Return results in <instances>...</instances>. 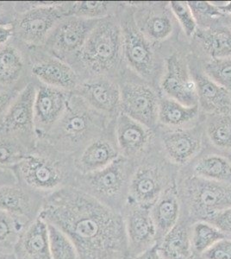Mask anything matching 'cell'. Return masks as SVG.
<instances>
[{"label":"cell","mask_w":231,"mask_h":259,"mask_svg":"<svg viewBox=\"0 0 231 259\" xmlns=\"http://www.w3.org/2000/svg\"><path fill=\"white\" fill-rule=\"evenodd\" d=\"M115 138L120 156L135 162L152 138L151 129L120 112L115 118Z\"/></svg>","instance_id":"21"},{"label":"cell","mask_w":231,"mask_h":259,"mask_svg":"<svg viewBox=\"0 0 231 259\" xmlns=\"http://www.w3.org/2000/svg\"><path fill=\"white\" fill-rule=\"evenodd\" d=\"M18 183V178L12 168H0V189Z\"/></svg>","instance_id":"44"},{"label":"cell","mask_w":231,"mask_h":259,"mask_svg":"<svg viewBox=\"0 0 231 259\" xmlns=\"http://www.w3.org/2000/svg\"><path fill=\"white\" fill-rule=\"evenodd\" d=\"M162 145L170 162L183 166L199 154L202 142L198 133L177 130L163 134Z\"/></svg>","instance_id":"24"},{"label":"cell","mask_w":231,"mask_h":259,"mask_svg":"<svg viewBox=\"0 0 231 259\" xmlns=\"http://www.w3.org/2000/svg\"><path fill=\"white\" fill-rule=\"evenodd\" d=\"M191 226L190 221L181 214L175 227L156 244L162 258H194L191 243Z\"/></svg>","instance_id":"25"},{"label":"cell","mask_w":231,"mask_h":259,"mask_svg":"<svg viewBox=\"0 0 231 259\" xmlns=\"http://www.w3.org/2000/svg\"><path fill=\"white\" fill-rule=\"evenodd\" d=\"M134 18L141 32L150 41H165L173 33L172 18L163 10H153L147 13L144 19L135 18V16Z\"/></svg>","instance_id":"28"},{"label":"cell","mask_w":231,"mask_h":259,"mask_svg":"<svg viewBox=\"0 0 231 259\" xmlns=\"http://www.w3.org/2000/svg\"><path fill=\"white\" fill-rule=\"evenodd\" d=\"M39 216L70 238L79 259H130L123 214L75 187L45 198Z\"/></svg>","instance_id":"1"},{"label":"cell","mask_w":231,"mask_h":259,"mask_svg":"<svg viewBox=\"0 0 231 259\" xmlns=\"http://www.w3.org/2000/svg\"><path fill=\"white\" fill-rule=\"evenodd\" d=\"M31 222L0 211V251L13 252L21 234Z\"/></svg>","instance_id":"33"},{"label":"cell","mask_w":231,"mask_h":259,"mask_svg":"<svg viewBox=\"0 0 231 259\" xmlns=\"http://www.w3.org/2000/svg\"><path fill=\"white\" fill-rule=\"evenodd\" d=\"M32 81L26 45L13 37L0 45V90L20 93Z\"/></svg>","instance_id":"15"},{"label":"cell","mask_w":231,"mask_h":259,"mask_svg":"<svg viewBox=\"0 0 231 259\" xmlns=\"http://www.w3.org/2000/svg\"><path fill=\"white\" fill-rule=\"evenodd\" d=\"M193 259H201L199 256H194V258Z\"/></svg>","instance_id":"50"},{"label":"cell","mask_w":231,"mask_h":259,"mask_svg":"<svg viewBox=\"0 0 231 259\" xmlns=\"http://www.w3.org/2000/svg\"><path fill=\"white\" fill-rule=\"evenodd\" d=\"M131 259H163L161 257V255L159 254L158 250H157V246L156 244L154 245L153 247L148 249L144 252L139 254L137 256L132 257Z\"/></svg>","instance_id":"45"},{"label":"cell","mask_w":231,"mask_h":259,"mask_svg":"<svg viewBox=\"0 0 231 259\" xmlns=\"http://www.w3.org/2000/svg\"><path fill=\"white\" fill-rule=\"evenodd\" d=\"M12 169L19 184L44 197L73 187L79 175L74 156L60 151L44 140H37L35 147Z\"/></svg>","instance_id":"3"},{"label":"cell","mask_w":231,"mask_h":259,"mask_svg":"<svg viewBox=\"0 0 231 259\" xmlns=\"http://www.w3.org/2000/svg\"><path fill=\"white\" fill-rule=\"evenodd\" d=\"M29 72L32 80L73 93L79 78L70 65L48 53L42 48H29Z\"/></svg>","instance_id":"12"},{"label":"cell","mask_w":231,"mask_h":259,"mask_svg":"<svg viewBox=\"0 0 231 259\" xmlns=\"http://www.w3.org/2000/svg\"><path fill=\"white\" fill-rule=\"evenodd\" d=\"M35 84L34 125L37 140L52 131L68 108L71 92L33 80Z\"/></svg>","instance_id":"14"},{"label":"cell","mask_w":231,"mask_h":259,"mask_svg":"<svg viewBox=\"0 0 231 259\" xmlns=\"http://www.w3.org/2000/svg\"><path fill=\"white\" fill-rule=\"evenodd\" d=\"M113 119L96 112L72 93L68 108L56 126L43 139L57 150L77 156L101 135Z\"/></svg>","instance_id":"4"},{"label":"cell","mask_w":231,"mask_h":259,"mask_svg":"<svg viewBox=\"0 0 231 259\" xmlns=\"http://www.w3.org/2000/svg\"><path fill=\"white\" fill-rule=\"evenodd\" d=\"M123 33V59L131 70L145 79H151L155 68V54L150 41L135 24L134 13L122 9L117 13Z\"/></svg>","instance_id":"8"},{"label":"cell","mask_w":231,"mask_h":259,"mask_svg":"<svg viewBox=\"0 0 231 259\" xmlns=\"http://www.w3.org/2000/svg\"><path fill=\"white\" fill-rule=\"evenodd\" d=\"M220 12L223 13H227V14H231V1H228V4L225 6H223L222 8H219Z\"/></svg>","instance_id":"48"},{"label":"cell","mask_w":231,"mask_h":259,"mask_svg":"<svg viewBox=\"0 0 231 259\" xmlns=\"http://www.w3.org/2000/svg\"><path fill=\"white\" fill-rule=\"evenodd\" d=\"M0 259H17L14 252H4L0 251Z\"/></svg>","instance_id":"47"},{"label":"cell","mask_w":231,"mask_h":259,"mask_svg":"<svg viewBox=\"0 0 231 259\" xmlns=\"http://www.w3.org/2000/svg\"><path fill=\"white\" fill-rule=\"evenodd\" d=\"M196 81L198 100L203 109L215 115L229 113L231 94L228 89L218 85L206 74H198Z\"/></svg>","instance_id":"26"},{"label":"cell","mask_w":231,"mask_h":259,"mask_svg":"<svg viewBox=\"0 0 231 259\" xmlns=\"http://www.w3.org/2000/svg\"><path fill=\"white\" fill-rule=\"evenodd\" d=\"M17 259H52L48 223L38 216L24 230L15 245Z\"/></svg>","instance_id":"23"},{"label":"cell","mask_w":231,"mask_h":259,"mask_svg":"<svg viewBox=\"0 0 231 259\" xmlns=\"http://www.w3.org/2000/svg\"><path fill=\"white\" fill-rule=\"evenodd\" d=\"M197 36L212 59L231 56V31L209 29L199 30Z\"/></svg>","instance_id":"32"},{"label":"cell","mask_w":231,"mask_h":259,"mask_svg":"<svg viewBox=\"0 0 231 259\" xmlns=\"http://www.w3.org/2000/svg\"><path fill=\"white\" fill-rule=\"evenodd\" d=\"M73 94L111 119H115L121 112L119 80L113 78L100 76L80 80Z\"/></svg>","instance_id":"16"},{"label":"cell","mask_w":231,"mask_h":259,"mask_svg":"<svg viewBox=\"0 0 231 259\" xmlns=\"http://www.w3.org/2000/svg\"><path fill=\"white\" fill-rule=\"evenodd\" d=\"M169 6L186 35L188 36L194 35L197 31V21L188 2L171 1Z\"/></svg>","instance_id":"38"},{"label":"cell","mask_w":231,"mask_h":259,"mask_svg":"<svg viewBox=\"0 0 231 259\" xmlns=\"http://www.w3.org/2000/svg\"><path fill=\"white\" fill-rule=\"evenodd\" d=\"M35 97V84L32 81L18 94L0 118L1 130L22 142L29 151L37 142L34 125Z\"/></svg>","instance_id":"10"},{"label":"cell","mask_w":231,"mask_h":259,"mask_svg":"<svg viewBox=\"0 0 231 259\" xmlns=\"http://www.w3.org/2000/svg\"><path fill=\"white\" fill-rule=\"evenodd\" d=\"M121 112L152 129L158 122V96L150 87L129 80L124 74L119 79Z\"/></svg>","instance_id":"13"},{"label":"cell","mask_w":231,"mask_h":259,"mask_svg":"<svg viewBox=\"0 0 231 259\" xmlns=\"http://www.w3.org/2000/svg\"><path fill=\"white\" fill-rule=\"evenodd\" d=\"M135 162L120 156L103 169L78 175L74 186L117 212L125 206Z\"/></svg>","instance_id":"5"},{"label":"cell","mask_w":231,"mask_h":259,"mask_svg":"<svg viewBox=\"0 0 231 259\" xmlns=\"http://www.w3.org/2000/svg\"><path fill=\"white\" fill-rule=\"evenodd\" d=\"M179 196L182 212L193 224L208 222L219 212L231 207V184L191 176L183 181Z\"/></svg>","instance_id":"6"},{"label":"cell","mask_w":231,"mask_h":259,"mask_svg":"<svg viewBox=\"0 0 231 259\" xmlns=\"http://www.w3.org/2000/svg\"><path fill=\"white\" fill-rule=\"evenodd\" d=\"M0 130H1V126H0Z\"/></svg>","instance_id":"51"},{"label":"cell","mask_w":231,"mask_h":259,"mask_svg":"<svg viewBox=\"0 0 231 259\" xmlns=\"http://www.w3.org/2000/svg\"><path fill=\"white\" fill-rule=\"evenodd\" d=\"M68 64L76 72L79 81L100 76L119 80L125 62L118 15L99 21L84 46Z\"/></svg>","instance_id":"2"},{"label":"cell","mask_w":231,"mask_h":259,"mask_svg":"<svg viewBox=\"0 0 231 259\" xmlns=\"http://www.w3.org/2000/svg\"><path fill=\"white\" fill-rule=\"evenodd\" d=\"M120 7V4L105 1L69 2V16L91 20H100L117 15Z\"/></svg>","instance_id":"30"},{"label":"cell","mask_w":231,"mask_h":259,"mask_svg":"<svg viewBox=\"0 0 231 259\" xmlns=\"http://www.w3.org/2000/svg\"><path fill=\"white\" fill-rule=\"evenodd\" d=\"M206 133L214 146L231 150V115H215L208 122Z\"/></svg>","instance_id":"35"},{"label":"cell","mask_w":231,"mask_h":259,"mask_svg":"<svg viewBox=\"0 0 231 259\" xmlns=\"http://www.w3.org/2000/svg\"><path fill=\"white\" fill-rule=\"evenodd\" d=\"M181 212V200L174 182L150 208V215L157 234V243L175 227Z\"/></svg>","instance_id":"22"},{"label":"cell","mask_w":231,"mask_h":259,"mask_svg":"<svg viewBox=\"0 0 231 259\" xmlns=\"http://www.w3.org/2000/svg\"><path fill=\"white\" fill-rule=\"evenodd\" d=\"M19 93L16 92L2 91L0 90V118L9 109L15 98Z\"/></svg>","instance_id":"43"},{"label":"cell","mask_w":231,"mask_h":259,"mask_svg":"<svg viewBox=\"0 0 231 259\" xmlns=\"http://www.w3.org/2000/svg\"><path fill=\"white\" fill-rule=\"evenodd\" d=\"M228 23H229V24H230V26H231V14H230V17H229V19H228Z\"/></svg>","instance_id":"49"},{"label":"cell","mask_w":231,"mask_h":259,"mask_svg":"<svg viewBox=\"0 0 231 259\" xmlns=\"http://www.w3.org/2000/svg\"><path fill=\"white\" fill-rule=\"evenodd\" d=\"M13 36L12 27L0 26V45L6 44Z\"/></svg>","instance_id":"46"},{"label":"cell","mask_w":231,"mask_h":259,"mask_svg":"<svg viewBox=\"0 0 231 259\" xmlns=\"http://www.w3.org/2000/svg\"><path fill=\"white\" fill-rule=\"evenodd\" d=\"M199 115V105L184 106L178 101L163 98L159 103L158 121L169 127H180L190 124Z\"/></svg>","instance_id":"27"},{"label":"cell","mask_w":231,"mask_h":259,"mask_svg":"<svg viewBox=\"0 0 231 259\" xmlns=\"http://www.w3.org/2000/svg\"><path fill=\"white\" fill-rule=\"evenodd\" d=\"M201 259H231V238L226 237L199 256Z\"/></svg>","instance_id":"39"},{"label":"cell","mask_w":231,"mask_h":259,"mask_svg":"<svg viewBox=\"0 0 231 259\" xmlns=\"http://www.w3.org/2000/svg\"><path fill=\"white\" fill-rule=\"evenodd\" d=\"M18 15L17 2H0V26L12 27Z\"/></svg>","instance_id":"40"},{"label":"cell","mask_w":231,"mask_h":259,"mask_svg":"<svg viewBox=\"0 0 231 259\" xmlns=\"http://www.w3.org/2000/svg\"><path fill=\"white\" fill-rule=\"evenodd\" d=\"M208 222L217 227L226 237L231 238V207L219 212Z\"/></svg>","instance_id":"41"},{"label":"cell","mask_w":231,"mask_h":259,"mask_svg":"<svg viewBox=\"0 0 231 259\" xmlns=\"http://www.w3.org/2000/svg\"><path fill=\"white\" fill-rule=\"evenodd\" d=\"M44 196L19 183L0 189V211L32 222L43 206Z\"/></svg>","instance_id":"20"},{"label":"cell","mask_w":231,"mask_h":259,"mask_svg":"<svg viewBox=\"0 0 231 259\" xmlns=\"http://www.w3.org/2000/svg\"><path fill=\"white\" fill-rule=\"evenodd\" d=\"M114 125L113 119L101 135L75 156L74 164L79 174H90L103 169L120 156L115 138Z\"/></svg>","instance_id":"17"},{"label":"cell","mask_w":231,"mask_h":259,"mask_svg":"<svg viewBox=\"0 0 231 259\" xmlns=\"http://www.w3.org/2000/svg\"><path fill=\"white\" fill-rule=\"evenodd\" d=\"M161 87L167 97L184 106L199 105L196 81L177 55L167 58Z\"/></svg>","instance_id":"19"},{"label":"cell","mask_w":231,"mask_h":259,"mask_svg":"<svg viewBox=\"0 0 231 259\" xmlns=\"http://www.w3.org/2000/svg\"><path fill=\"white\" fill-rule=\"evenodd\" d=\"M99 21L65 17L56 24L41 48L68 64L84 46Z\"/></svg>","instance_id":"9"},{"label":"cell","mask_w":231,"mask_h":259,"mask_svg":"<svg viewBox=\"0 0 231 259\" xmlns=\"http://www.w3.org/2000/svg\"><path fill=\"white\" fill-rule=\"evenodd\" d=\"M205 71L210 79L231 91V56L214 58L205 65Z\"/></svg>","instance_id":"37"},{"label":"cell","mask_w":231,"mask_h":259,"mask_svg":"<svg viewBox=\"0 0 231 259\" xmlns=\"http://www.w3.org/2000/svg\"><path fill=\"white\" fill-rule=\"evenodd\" d=\"M188 5L193 11V14L198 13L200 15L210 17V18H217L222 15V12L219 9L211 3V2H205V1H192L188 2Z\"/></svg>","instance_id":"42"},{"label":"cell","mask_w":231,"mask_h":259,"mask_svg":"<svg viewBox=\"0 0 231 259\" xmlns=\"http://www.w3.org/2000/svg\"><path fill=\"white\" fill-rule=\"evenodd\" d=\"M226 236L217 227L206 221H197L191 226V243L193 254L200 256L208 249Z\"/></svg>","instance_id":"31"},{"label":"cell","mask_w":231,"mask_h":259,"mask_svg":"<svg viewBox=\"0 0 231 259\" xmlns=\"http://www.w3.org/2000/svg\"><path fill=\"white\" fill-rule=\"evenodd\" d=\"M29 152L22 142L0 130V168H13Z\"/></svg>","instance_id":"34"},{"label":"cell","mask_w":231,"mask_h":259,"mask_svg":"<svg viewBox=\"0 0 231 259\" xmlns=\"http://www.w3.org/2000/svg\"><path fill=\"white\" fill-rule=\"evenodd\" d=\"M122 214L131 259L155 245L157 234L150 208L127 203Z\"/></svg>","instance_id":"18"},{"label":"cell","mask_w":231,"mask_h":259,"mask_svg":"<svg viewBox=\"0 0 231 259\" xmlns=\"http://www.w3.org/2000/svg\"><path fill=\"white\" fill-rule=\"evenodd\" d=\"M69 16V2H30L12 25L13 38L29 48H41L60 21Z\"/></svg>","instance_id":"7"},{"label":"cell","mask_w":231,"mask_h":259,"mask_svg":"<svg viewBox=\"0 0 231 259\" xmlns=\"http://www.w3.org/2000/svg\"><path fill=\"white\" fill-rule=\"evenodd\" d=\"M50 254L52 259H79L75 245L66 233L48 223Z\"/></svg>","instance_id":"36"},{"label":"cell","mask_w":231,"mask_h":259,"mask_svg":"<svg viewBox=\"0 0 231 259\" xmlns=\"http://www.w3.org/2000/svg\"><path fill=\"white\" fill-rule=\"evenodd\" d=\"M193 176L231 184V162L219 155H207L195 163Z\"/></svg>","instance_id":"29"},{"label":"cell","mask_w":231,"mask_h":259,"mask_svg":"<svg viewBox=\"0 0 231 259\" xmlns=\"http://www.w3.org/2000/svg\"><path fill=\"white\" fill-rule=\"evenodd\" d=\"M174 183L167 168L160 163L146 162L135 166L129 182L126 204L151 208L164 191Z\"/></svg>","instance_id":"11"}]
</instances>
